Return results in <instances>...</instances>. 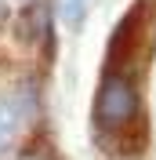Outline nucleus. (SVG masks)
Masks as SVG:
<instances>
[{
  "mask_svg": "<svg viewBox=\"0 0 156 160\" xmlns=\"http://www.w3.org/2000/svg\"><path fill=\"white\" fill-rule=\"evenodd\" d=\"M58 8H62L66 26H73V29H76L80 22H84V15H87V0H58Z\"/></svg>",
  "mask_w": 156,
  "mask_h": 160,
  "instance_id": "obj_4",
  "label": "nucleus"
},
{
  "mask_svg": "<svg viewBox=\"0 0 156 160\" xmlns=\"http://www.w3.org/2000/svg\"><path fill=\"white\" fill-rule=\"evenodd\" d=\"M15 135H18V109L7 98H0V153L15 142Z\"/></svg>",
  "mask_w": 156,
  "mask_h": 160,
  "instance_id": "obj_3",
  "label": "nucleus"
},
{
  "mask_svg": "<svg viewBox=\"0 0 156 160\" xmlns=\"http://www.w3.org/2000/svg\"><path fill=\"white\" fill-rule=\"evenodd\" d=\"M0 18H4V0H0Z\"/></svg>",
  "mask_w": 156,
  "mask_h": 160,
  "instance_id": "obj_6",
  "label": "nucleus"
},
{
  "mask_svg": "<svg viewBox=\"0 0 156 160\" xmlns=\"http://www.w3.org/2000/svg\"><path fill=\"white\" fill-rule=\"evenodd\" d=\"M18 160H55V149H51L47 142H33V146H26L18 153Z\"/></svg>",
  "mask_w": 156,
  "mask_h": 160,
  "instance_id": "obj_5",
  "label": "nucleus"
},
{
  "mask_svg": "<svg viewBox=\"0 0 156 160\" xmlns=\"http://www.w3.org/2000/svg\"><path fill=\"white\" fill-rule=\"evenodd\" d=\"M138 117H142V91L131 77V66H105L95 95V131L102 138L124 135Z\"/></svg>",
  "mask_w": 156,
  "mask_h": 160,
  "instance_id": "obj_1",
  "label": "nucleus"
},
{
  "mask_svg": "<svg viewBox=\"0 0 156 160\" xmlns=\"http://www.w3.org/2000/svg\"><path fill=\"white\" fill-rule=\"evenodd\" d=\"M47 29V4H29V8L22 11V26H18V37L33 40L37 33Z\"/></svg>",
  "mask_w": 156,
  "mask_h": 160,
  "instance_id": "obj_2",
  "label": "nucleus"
}]
</instances>
